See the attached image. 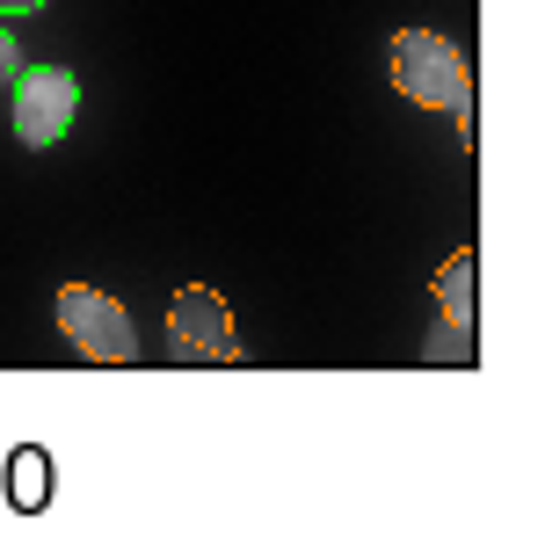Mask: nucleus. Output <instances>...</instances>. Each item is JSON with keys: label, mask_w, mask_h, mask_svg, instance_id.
Returning a JSON list of instances; mask_svg holds the SVG:
<instances>
[{"label": "nucleus", "mask_w": 538, "mask_h": 559, "mask_svg": "<svg viewBox=\"0 0 538 559\" xmlns=\"http://www.w3.org/2000/svg\"><path fill=\"white\" fill-rule=\"evenodd\" d=\"M394 87L422 109H452V117L473 109V66L436 29H400L394 37Z\"/></svg>", "instance_id": "nucleus-1"}, {"label": "nucleus", "mask_w": 538, "mask_h": 559, "mask_svg": "<svg viewBox=\"0 0 538 559\" xmlns=\"http://www.w3.org/2000/svg\"><path fill=\"white\" fill-rule=\"evenodd\" d=\"M59 328H66V342H73L87 364H131V356H139L131 306H117L109 290L66 284V290H59Z\"/></svg>", "instance_id": "nucleus-2"}, {"label": "nucleus", "mask_w": 538, "mask_h": 559, "mask_svg": "<svg viewBox=\"0 0 538 559\" xmlns=\"http://www.w3.org/2000/svg\"><path fill=\"white\" fill-rule=\"evenodd\" d=\"M15 139L22 145H59L81 117V81L66 66H15Z\"/></svg>", "instance_id": "nucleus-3"}, {"label": "nucleus", "mask_w": 538, "mask_h": 559, "mask_svg": "<svg viewBox=\"0 0 538 559\" xmlns=\"http://www.w3.org/2000/svg\"><path fill=\"white\" fill-rule=\"evenodd\" d=\"M167 349H175V364H241V334H233V312L219 306V290H204V284L175 290Z\"/></svg>", "instance_id": "nucleus-4"}, {"label": "nucleus", "mask_w": 538, "mask_h": 559, "mask_svg": "<svg viewBox=\"0 0 538 559\" xmlns=\"http://www.w3.org/2000/svg\"><path fill=\"white\" fill-rule=\"evenodd\" d=\"M458 276H466V262L444 270V349H436V356H466V349H458V334H466V290H458Z\"/></svg>", "instance_id": "nucleus-5"}, {"label": "nucleus", "mask_w": 538, "mask_h": 559, "mask_svg": "<svg viewBox=\"0 0 538 559\" xmlns=\"http://www.w3.org/2000/svg\"><path fill=\"white\" fill-rule=\"evenodd\" d=\"M15 465H22V501H44V457H37V451H22Z\"/></svg>", "instance_id": "nucleus-6"}, {"label": "nucleus", "mask_w": 538, "mask_h": 559, "mask_svg": "<svg viewBox=\"0 0 538 559\" xmlns=\"http://www.w3.org/2000/svg\"><path fill=\"white\" fill-rule=\"evenodd\" d=\"M15 66H22V51H15V37L0 29V81H15Z\"/></svg>", "instance_id": "nucleus-7"}, {"label": "nucleus", "mask_w": 538, "mask_h": 559, "mask_svg": "<svg viewBox=\"0 0 538 559\" xmlns=\"http://www.w3.org/2000/svg\"><path fill=\"white\" fill-rule=\"evenodd\" d=\"M44 0H0V15H37Z\"/></svg>", "instance_id": "nucleus-8"}]
</instances>
